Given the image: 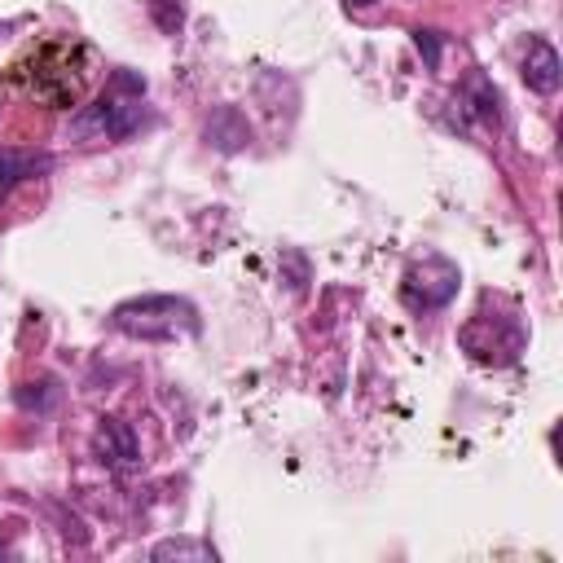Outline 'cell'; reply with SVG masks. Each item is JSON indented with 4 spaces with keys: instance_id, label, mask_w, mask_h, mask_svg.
<instances>
[{
    "instance_id": "obj_1",
    "label": "cell",
    "mask_w": 563,
    "mask_h": 563,
    "mask_svg": "<svg viewBox=\"0 0 563 563\" xmlns=\"http://www.w3.org/2000/svg\"><path fill=\"white\" fill-rule=\"evenodd\" d=\"M145 97V75L136 70H114L92 106H84L70 119L75 136H106V141H128L150 123V110L141 106Z\"/></svg>"
},
{
    "instance_id": "obj_2",
    "label": "cell",
    "mask_w": 563,
    "mask_h": 563,
    "mask_svg": "<svg viewBox=\"0 0 563 563\" xmlns=\"http://www.w3.org/2000/svg\"><path fill=\"white\" fill-rule=\"evenodd\" d=\"M110 325L123 330L128 339L172 343V339H194L202 330V317L185 295H136L114 303Z\"/></svg>"
},
{
    "instance_id": "obj_3",
    "label": "cell",
    "mask_w": 563,
    "mask_h": 563,
    "mask_svg": "<svg viewBox=\"0 0 563 563\" xmlns=\"http://www.w3.org/2000/svg\"><path fill=\"white\" fill-rule=\"evenodd\" d=\"M457 286H462L457 264L444 260V255H435V251H427L422 260H413V264L405 268L400 295H405L409 308H418V312H435V308H449V303H453Z\"/></svg>"
},
{
    "instance_id": "obj_4",
    "label": "cell",
    "mask_w": 563,
    "mask_h": 563,
    "mask_svg": "<svg viewBox=\"0 0 563 563\" xmlns=\"http://www.w3.org/2000/svg\"><path fill=\"white\" fill-rule=\"evenodd\" d=\"M92 453L110 466V471H132L141 466V444H136V431L123 422V418H97V431H92Z\"/></svg>"
},
{
    "instance_id": "obj_5",
    "label": "cell",
    "mask_w": 563,
    "mask_h": 563,
    "mask_svg": "<svg viewBox=\"0 0 563 563\" xmlns=\"http://www.w3.org/2000/svg\"><path fill=\"white\" fill-rule=\"evenodd\" d=\"M202 136H207L211 150L238 154V150L251 145V123H246V114H242L238 106H216V110L207 114V123H202Z\"/></svg>"
},
{
    "instance_id": "obj_6",
    "label": "cell",
    "mask_w": 563,
    "mask_h": 563,
    "mask_svg": "<svg viewBox=\"0 0 563 563\" xmlns=\"http://www.w3.org/2000/svg\"><path fill=\"white\" fill-rule=\"evenodd\" d=\"M523 84H528L532 92H541V97L559 92V84H563V62H559V53H554L550 40H532V44H528V53H523Z\"/></svg>"
},
{
    "instance_id": "obj_7",
    "label": "cell",
    "mask_w": 563,
    "mask_h": 563,
    "mask_svg": "<svg viewBox=\"0 0 563 563\" xmlns=\"http://www.w3.org/2000/svg\"><path fill=\"white\" fill-rule=\"evenodd\" d=\"M154 563H167V559H180V563H216L220 550L211 541H198V537H167L150 550Z\"/></svg>"
},
{
    "instance_id": "obj_8",
    "label": "cell",
    "mask_w": 563,
    "mask_h": 563,
    "mask_svg": "<svg viewBox=\"0 0 563 563\" xmlns=\"http://www.w3.org/2000/svg\"><path fill=\"white\" fill-rule=\"evenodd\" d=\"M53 158L48 154H22V150H0V194H9L18 180H31L40 172H48Z\"/></svg>"
},
{
    "instance_id": "obj_9",
    "label": "cell",
    "mask_w": 563,
    "mask_h": 563,
    "mask_svg": "<svg viewBox=\"0 0 563 563\" xmlns=\"http://www.w3.org/2000/svg\"><path fill=\"white\" fill-rule=\"evenodd\" d=\"M462 101H466V106H471V114H479L484 123H497V119H501V110H497V106H501V101H497V88H493V84H488L479 70L466 79Z\"/></svg>"
},
{
    "instance_id": "obj_10",
    "label": "cell",
    "mask_w": 563,
    "mask_h": 563,
    "mask_svg": "<svg viewBox=\"0 0 563 563\" xmlns=\"http://www.w3.org/2000/svg\"><path fill=\"white\" fill-rule=\"evenodd\" d=\"M145 9H150L154 26H158L163 35H176V31L185 26V4H180V0H145Z\"/></svg>"
},
{
    "instance_id": "obj_11",
    "label": "cell",
    "mask_w": 563,
    "mask_h": 563,
    "mask_svg": "<svg viewBox=\"0 0 563 563\" xmlns=\"http://www.w3.org/2000/svg\"><path fill=\"white\" fill-rule=\"evenodd\" d=\"M413 48L422 53V62H427L431 70H440V48H444L440 31H431V26H418V31H413Z\"/></svg>"
},
{
    "instance_id": "obj_12",
    "label": "cell",
    "mask_w": 563,
    "mask_h": 563,
    "mask_svg": "<svg viewBox=\"0 0 563 563\" xmlns=\"http://www.w3.org/2000/svg\"><path fill=\"white\" fill-rule=\"evenodd\" d=\"M48 387H53V383H22V387H18V405L44 413V409L53 405V396H57V391H48Z\"/></svg>"
},
{
    "instance_id": "obj_13",
    "label": "cell",
    "mask_w": 563,
    "mask_h": 563,
    "mask_svg": "<svg viewBox=\"0 0 563 563\" xmlns=\"http://www.w3.org/2000/svg\"><path fill=\"white\" fill-rule=\"evenodd\" d=\"M282 268L290 273V290L308 286V255L303 251H282Z\"/></svg>"
},
{
    "instance_id": "obj_14",
    "label": "cell",
    "mask_w": 563,
    "mask_h": 563,
    "mask_svg": "<svg viewBox=\"0 0 563 563\" xmlns=\"http://www.w3.org/2000/svg\"><path fill=\"white\" fill-rule=\"evenodd\" d=\"M347 4H356V9H365V4H374V0H347Z\"/></svg>"
}]
</instances>
